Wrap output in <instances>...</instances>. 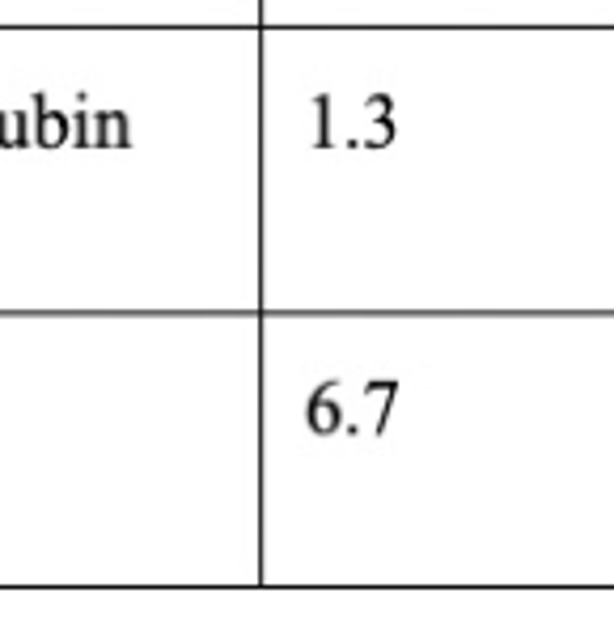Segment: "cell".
Wrapping results in <instances>:
<instances>
[{
	"label": "cell",
	"instance_id": "obj_7",
	"mask_svg": "<svg viewBox=\"0 0 614 619\" xmlns=\"http://www.w3.org/2000/svg\"><path fill=\"white\" fill-rule=\"evenodd\" d=\"M390 111H394V98H386V94H369V102H365V115H369V123H382V119H390Z\"/></svg>",
	"mask_w": 614,
	"mask_h": 619
},
{
	"label": "cell",
	"instance_id": "obj_6",
	"mask_svg": "<svg viewBox=\"0 0 614 619\" xmlns=\"http://www.w3.org/2000/svg\"><path fill=\"white\" fill-rule=\"evenodd\" d=\"M314 106H318V145H331V98L318 94Z\"/></svg>",
	"mask_w": 614,
	"mask_h": 619
},
{
	"label": "cell",
	"instance_id": "obj_3",
	"mask_svg": "<svg viewBox=\"0 0 614 619\" xmlns=\"http://www.w3.org/2000/svg\"><path fill=\"white\" fill-rule=\"evenodd\" d=\"M94 123H98V145H132V136H128V115L123 111H102V115H94Z\"/></svg>",
	"mask_w": 614,
	"mask_h": 619
},
{
	"label": "cell",
	"instance_id": "obj_2",
	"mask_svg": "<svg viewBox=\"0 0 614 619\" xmlns=\"http://www.w3.org/2000/svg\"><path fill=\"white\" fill-rule=\"evenodd\" d=\"M331 391H335V382L327 386V391H318V395L310 399V408H305V420H310L314 433H335L339 420H343V412H339V403L331 399Z\"/></svg>",
	"mask_w": 614,
	"mask_h": 619
},
{
	"label": "cell",
	"instance_id": "obj_5",
	"mask_svg": "<svg viewBox=\"0 0 614 619\" xmlns=\"http://www.w3.org/2000/svg\"><path fill=\"white\" fill-rule=\"evenodd\" d=\"M72 140H77L81 149L98 145V123H94V115H85V111L72 115Z\"/></svg>",
	"mask_w": 614,
	"mask_h": 619
},
{
	"label": "cell",
	"instance_id": "obj_1",
	"mask_svg": "<svg viewBox=\"0 0 614 619\" xmlns=\"http://www.w3.org/2000/svg\"><path fill=\"white\" fill-rule=\"evenodd\" d=\"M30 111H34V145L60 149V145L72 140V119L60 115V111H47V94H34Z\"/></svg>",
	"mask_w": 614,
	"mask_h": 619
},
{
	"label": "cell",
	"instance_id": "obj_4",
	"mask_svg": "<svg viewBox=\"0 0 614 619\" xmlns=\"http://www.w3.org/2000/svg\"><path fill=\"white\" fill-rule=\"evenodd\" d=\"M9 123H13V149L34 145V111H13Z\"/></svg>",
	"mask_w": 614,
	"mask_h": 619
},
{
	"label": "cell",
	"instance_id": "obj_8",
	"mask_svg": "<svg viewBox=\"0 0 614 619\" xmlns=\"http://www.w3.org/2000/svg\"><path fill=\"white\" fill-rule=\"evenodd\" d=\"M390 140H394V123H390V119H382V123H373V136L365 140V145H369V149H377V145H390Z\"/></svg>",
	"mask_w": 614,
	"mask_h": 619
}]
</instances>
